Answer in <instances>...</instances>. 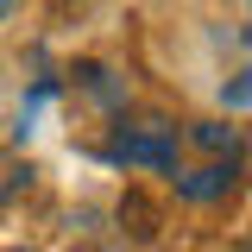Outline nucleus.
Returning <instances> with one entry per match:
<instances>
[{
  "label": "nucleus",
  "instance_id": "3",
  "mask_svg": "<svg viewBox=\"0 0 252 252\" xmlns=\"http://www.w3.org/2000/svg\"><path fill=\"white\" fill-rule=\"evenodd\" d=\"M6 6H13V0H0V13H6Z\"/></svg>",
  "mask_w": 252,
  "mask_h": 252
},
{
  "label": "nucleus",
  "instance_id": "1",
  "mask_svg": "<svg viewBox=\"0 0 252 252\" xmlns=\"http://www.w3.org/2000/svg\"><path fill=\"white\" fill-rule=\"evenodd\" d=\"M114 164H152V170H177V139L170 132H120L107 145Z\"/></svg>",
  "mask_w": 252,
  "mask_h": 252
},
{
  "label": "nucleus",
  "instance_id": "2",
  "mask_svg": "<svg viewBox=\"0 0 252 252\" xmlns=\"http://www.w3.org/2000/svg\"><path fill=\"white\" fill-rule=\"evenodd\" d=\"M227 183H233V170H195V177H177V195H189V202H215V195H227Z\"/></svg>",
  "mask_w": 252,
  "mask_h": 252
}]
</instances>
